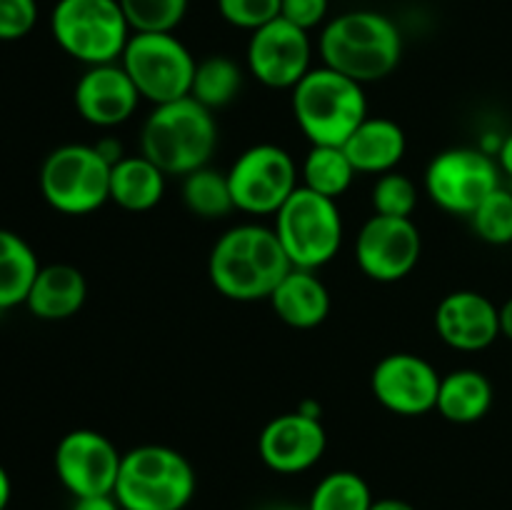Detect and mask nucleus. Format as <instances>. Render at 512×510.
I'll return each mask as SVG.
<instances>
[{
	"mask_svg": "<svg viewBox=\"0 0 512 510\" xmlns=\"http://www.w3.org/2000/svg\"><path fill=\"white\" fill-rule=\"evenodd\" d=\"M435 330L450 348L463 353L485 350L500 335V308L478 290H455L438 303Z\"/></svg>",
	"mask_w": 512,
	"mask_h": 510,
	"instance_id": "18",
	"label": "nucleus"
},
{
	"mask_svg": "<svg viewBox=\"0 0 512 510\" xmlns=\"http://www.w3.org/2000/svg\"><path fill=\"white\" fill-rule=\"evenodd\" d=\"M243 88V70L228 55H208L195 65L190 98L198 100L208 110L225 108L238 98Z\"/></svg>",
	"mask_w": 512,
	"mask_h": 510,
	"instance_id": "26",
	"label": "nucleus"
},
{
	"mask_svg": "<svg viewBox=\"0 0 512 510\" xmlns=\"http://www.w3.org/2000/svg\"><path fill=\"white\" fill-rule=\"evenodd\" d=\"M218 148L213 110L195 98L155 105L140 130V153L165 175H190L205 168Z\"/></svg>",
	"mask_w": 512,
	"mask_h": 510,
	"instance_id": "3",
	"label": "nucleus"
},
{
	"mask_svg": "<svg viewBox=\"0 0 512 510\" xmlns=\"http://www.w3.org/2000/svg\"><path fill=\"white\" fill-rule=\"evenodd\" d=\"M318 50L323 65L365 85L388 78L398 68L403 35L385 13L348 10L325 25Z\"/></svg>",
	"mask_w": 512,
	"mask_h": 510,
	"instance_id": "2",
	"label": "nucleus"
},
{
	"mask_svg": "<svg viewBox=\"0 0 512 510\" xmlns=\"http://www.w3.org/2000/svg\"><path fill=\"white\" fill-rule=\"evenodd\" d=\"M473 230L490 245L512 243V193L505 188L493 190L470 215Z\"/></svg>",
	"mask_w": 512,
	"mask_h": 510,
	"instance_id": "30",
	"label": "nucleus"
},
{
	"mask_svg": "<svg viewBox=\"0 0 512 510\" xmlns=\"http://www.w3.org/2000/svg\"><path fill=\"white\" fill-rule=\"evenodd\" d=\"M40 263L28 240L0 228V310L25 305Z\"/></svg>",
	"mask_w": 512,
	"mask_h": 510,
	"instance_id": "24",
	"label": "nucleus"
},
{
	"mask_svg": "<svg viewBox=\"0 0 512 510\" xmlns=\"http://www.w3.org/2000/svg\"><path fill=\"white\" fill-rule=\"evenodd\" d=\"M423 253V238L413 218L373 215L355 240L358 268L378 283H395L410 275Z\"/></svg>",
	"mask_w": 512,
	"mask_h": 510,
	"instance_id": "13",
	"label": "nucleus"
},
{
	"mask_svg": "<svg viewBox=\"0 0 512 510\" xmlns=\"http://www.w3.org/2000/svg\"><path fill=\"white\" fill-rule=\"evenodd\" d=\"M498 165L505 175L512 178V133L505 140H500V148H498Z\"/></svg>",
	"mask_w": 512,
	"mask_h": 510,
	"instance_id": "36",
	"label": "nucleus"
},
{
	"mask_svg": "<svg viewBox=\"0 0 512 510\" xmlns=\"http://www.w3.org/2000/svg\"><path fill=\"white\" fill-rule=\"evenodd\" d=\"M73 510H123L115 495H90V498H75Z\"/></svg>",
	"mask_w": 512,
	"mask_h": 510,
	"instance_id": "35",
	"label": "nucleus"
},
{
	"mask_svg": "<svg viewBox=\"0 0 512 510\" xmlns=\"http://www.w3.org/2000/svg\"><path fill=\"white\" fill-rule=\"evenodd\" d=\"M165 178L168 175L140 155H123L110 168V200L130 213L153 210L165 195Z\"/></svg>",
	"mask_w": 512,
	"mask_h": 510,
	"instance_id": "22",
	"label": "nucleus"
},
{
	"mask_svg": "<svg viewBox=\"0 0 512 510\" xmlns=\"http://www.w3.org/2000/svg\"><path fill=\"white\" fill-rule=\"evenodd\" d=\"M183 203L185 208H188L193 215H198V218H205V220L225 218L230 210H235L228 173H220V170L205 165V168L185 175Z\"/></svg>",
	"mask_w": 512,
	"mask_h": 510,
	"instance_id": "27",
	"label": "nucleus"
},
{
	"mask_svg": "<svg viewBox=\"0 0 512 510\" xmlns=\"http://www.w3.org/2000/svg\"><path fill=\"white\" fill-rule=\"evenodd\" d=\"M373 208L375 215L388 218H410L418 208V188L408 175L390 170L383 173L373 185Z\"/></svg>",
	"mask_w": 512,
	"mask_h": 510,
	"instance_id": "31",
	"label": "nucleus"
},
{
	"mask_svg": "<svg viewBox=\"0 0 512 510\" xmlns=\"http://www.w3.org/2000/svg\"><path fill=\"white\" fill-rule=\"evenodd\" d=\"M370 510H418V508L410 503H405V500H400V498H380V500H373Z\"/></svg>",
	"mask_w": 512,
	"mask_h": 510,
	"instance_id": "37",
	"label": "nucleus"
},
{
	"mask_svg": "<svg viewBox=\"0 0 512 510\" xmlns=\"http://www.w3.org/2000/svg\"><path fill=\"white\" fill-rule=\"evenodd\" d=\"M493 408V383L475 368H460L440 378L438 410L455 425H470L483 420Z\"/></svg>",
	"mask_w": 512,
	"mask_h": 510,
	"instance_id": "23",
	"label": "nucleus"
},
{
	"mask_svg": "<svg viewBox=\"0 0 512 510\" xmlns=\"http://www.w3.org/2000/svg\"><path fill=\"white\" fill-rule=\"evenodd\" d=\"M123 453L108 435L90 428L70 430L55 448V473L73 498L113 495Z\"/></svg>",
	"mask_w": 512,
	"mask_h": 510,
	"instance_id": "12",
	"label": "nucleus"
},
{
	"mask_svg": "<svg viewBox=\"0 0 512 510\" xmlns=\"http://www.w3.org/2000/svg\"><path fill=\"white\" fill-rule=\"evenodd\" d=\"M10 495H13V485H10L8 470L0 465V510H8Z\"/></svg>",
	"mask_w": 512,
	"mask_h": 510,
	"instance_id": "39",
	"label": "nucleus"
},
{
	"mask_svg": "<svg viewBox=\"0 0 512 510\" xmlns=\"http://www.w3.org/2000/svg\"><path fill=\"white\" fill-rule=\"evenodd\" d=\"M443 375L415 353H390L370 375V390L385 410L405 418L425 415L438 405Z\"/></svg>",
	"mask_w": 512,
	"mask_h": 510,
	"instance_id": "15",
	"label": "nucleus"
},
{
	"mask_svg": "<svg viewBox=\"0 0 512 510\" xmlns=\"http://www.w3.org/2000/svg\"><path fill=\"white\" fill-rule=\"evenodd\" d=\"M373 493L363 475L353 470L328 473L308 500V510H370Z\"/></svg>",
	"mask_w": 512,
	"mask_h": 510,
	"instance_id": "28",
	"label": "nucleus"
},
{
	"mask_svg": "<svg viewBox=\"0 0 512 510\" xmlns=\"http://www.w3.org/2000/svg\"><path fill=\"white\" fill-rule=\"evenodd\" d=\"M195 485V470L183 453L150 443L123 453L113 495L123 510H185Z\"/></svg>",
	"mask_w": 512,
	"mask_h": 510,
	"instance_id": "5",
	"label": "nucleus"
},
{
	"mask_svg": "<svg viewBox=\"0 0 512 510\" xmlns=\"http://www.w3.org/2000/svg\"><path fill=\"white\" fill-rule=\"evenodd\" d=\"M310 45L308 30L275 18L273 23L253 30L248 43V70L253 78L268 88L293 90L310 73Z\"/></svg>",
	"mask_w": 512,
	"mask_h": 510,
	"instance_id": "14",
	"label": "nucleus"
},
{
	"mask_svg": "<svg viewBox=\"0 0 512 510\" xmlns=\"http://www.w3.org/2000/svg\"><path fill=\"white\" fill-rule=\"evenodd\" d=\"M325 448L328 435L323 423L303 410L275 415L258 438L260 460L280 475L305 473L323 458Z\"/></svg>",
	"mask_w": 512,
	"mask_h": 510,
	"instance_id": "16",
	"label": "nucleus"
},
{
	"mask_svg": "<svg viewBox=\"0 0 512 510\" xmlns=\"http://www.w3.org/2000/svg\"><path fill=\"white\" fill-rule=\"evenodd\" d=\"M500 188L498 160L483 148H450L435 155L425 170V193L438 208L473 215L475 208Z\"/></svg>",
	"mask_w": 512,
	"mask_h": 510,
	"instance_id": "11",
	"label": "nucleus"
},
{
	"mask_svg": "<svg viewBox=\"0 0 512 510\" xmlns=\"http://www.w3.org/2000/svg\"><path fill=\"white\" fill-rule=\"evenodd\" d=\"M293 263L280 245L278 233L258 223L225 230L208 258V278L228 300L253 303L270 300Z\"/></svg>",
	"mask_w": 512,
	"mask_h": 510,
	"instance_id": "1",
	"label": "nucleus"
},
{
	"mask_svg": "<svg viewBox=\"0 0 512 510\" xmlns=\"http://www.w3.org/2000/svg\"><path fill=\"white\" fill-rule=\"evenodd\" d=\"M73 100L85 123L95 128H115L133 118L143 98L118 60V63L90 65L75 85Z\"/></svg>",
	"mask_w": 512,
	"mask_h": 510,
	"instance_id": "17",
	"label": "nucleus"
},
{
	"mask_svg": "<svg viewBox=\"0 0 512 510\" xmlns=\"http://www.w3.org/2000/svg\"><path fill=\"white\" fill-rule=\"evenodd\" d=\"M300 175H303V188L338 200L340 195L348 193L358 170L345 155L343 145H313L305 155Z\"/></svg>",
	"mask_w": 512,
	"mask_h": 510,
	"instance_id": "25",
	"label": "nucleus"
},
{
	"mask_svg": "<svg viewBox=\"0 0 512 510\" xmlns=\"http://www.w3.org/2000/svg\"><path fill=\"white\" fill-rule=\"evenodd\" d=\"M85 298H88L85 275L75 265L53 263L40 265L25 305L38 320L55 323V320H68L78 315Z\"/></svg>",
	"mask_w": 512,
	"mask_h": 510,
	"instance_id": "19",
	"label": "nucleus"
},
{
	"mask_svg": "<svg viewBox=\"0 0 512 510\" xmlns=\"http://www.w3.org/2000/svg\"><path fill=\"white\" fill-rule=\"evenodd\" d=\"M283 0H218V10L225 23L243 30H258L280 18Z\"/></svg>",
	"mask_w": 512,
	"mask_h": 510,
	"instance_id": "32",
	"label": "nucleus"
},
{
	"mask_svg": "<svg viewBox=\"0 0 512 510\" xmlns=\"http://www.w3.org/2000/svg\"><path fill=\"white\" fill-rule=\"evenodd\" d=\"M275 233L293 268L318 270L338 255L343 245V215L338 200L298 185L275 213Z\"/></svg>",
	"mask_w": 512,
	"mask_h": 510,
	"instance_id": "7",
	"label": "nucleus"
},
{
	"mask_svg": "<svg viewBox=\"0 0 512 510\" xmlns=\"http://www.w3.org/2000/svg\"><path fill=\"white\" fill-rule=\"evenodd\" d=\"M110 168L95 145H60L40 165V193L63 215H88L110 200Z\"/></svg>",
	"mask_w": 512,
	"mask_h": 510,
	"instance_id": "8",
	"label": "nucleus"
},
{
	"mask_svg": "<svg viewBox=\"0 0 512 510\" xmlns=\"http://www.w3.org/2000/svg\"><path fill=\"white\" fill-rule=\"evenodd\" d=\"M38 23L35 0H0V40H20Z\"/></svg>",
	"mask_w": 512,
	"mask_h": 510,
	"instance_id": "33",
	"label": "nucleus"
},
{
	"mask_svg": "<svg viewBox=\"0 0 512 510\" xmlns=\"http://www.w3.org/2000/svg\"><path fill=\"white\" fill-rule=\"evenodd\" d=\"M500 335L512 340V298L500 305Z\"/></svg>",
	"mask_w": 512,
	"mask_h": 510,
	"instance_id": "38",
	"label": "nucleus"
},
{
	"mask_svg": "<svg viewBox=\"0 0 512 510\" xmlns=\"http://www.w3.org/2000/svg\"><path fill=\"white\" fill-rule=\"evenodd\" d=\"M270 305L285 325L310 330L330 315V293L315 270L293 268L273 290Z\"/></svg>",
	"mask_w": 512,
	"mask_h": 510,
	"instance_id": "21",
	"label": "nucleus"
},
{
	"mask_svg": "<svg viewBox=\"0 0 512 510\" xmlns=\"http://www.w3.org/2000/svg\"><path fill=\"white\" fill-rule=\"evenodd\" d=\"M330 0H283L280 3V18H285L288 23L298 25L303 30L318 28L320 23L328 15Z\"/></svg>",
	"mask_w": 512,
	"mask_h": 510,
	"instance_id": "34",
	"label": "nucleus"
},
{
	"mask_svg": "<svg viewBox=\"0 0 512 510\" xmlns=\"http://www.w3.org/2000/svg\"><path fill=\"white\" fill-rule=\"evenodd\" d=\"M228 183L235 210L275 215L298 190V165L280 145L260 143L238 155L228 170Z\"/></svg>",
	"mask_w": 512,
	"mask_h": 510,
	"instance_id": "10",
	"label": "nucleus"
},
{
	"mask_svg": "<svg viewBox=\"0 0 512 510\" xmlns=\"http://www.w3.org/2000/svg\"><path fill=\"white\" fill-rule=\"evenodd\" d=\"M135 33H173L188 13V0H118Z\"/></svg>",
	"mask_w": 512,
	"mask_h": 510,
	"instance_id": "29",
	"label": "nucleus"
},
{
	"mask_svg": "<svg viewBox=\"0 0 512 510\" xmlns=\"http://www.w3.org/2000/svg\"><path fill=\"white\" fill-rule=\"evenodd\" d=\"M50 30L63 53L78 63H118L130 40V25L118 0H58Z\"/></svg>",
	"mask_w": 512,
	"mask_h": 510,
	"instance_id": "6",
	"label": "nucleus"
},
{
	"mask_svg": "<svg viewBox=\"0 0 512 510\" xmlns=\"http://www.w3.org/2000/svg\"><path fill=\"white\" fill-rule=\"evenodd\" d=\"M293 115L313 145H343L368 118L363 85L320 65L293 88Z\"/></svg>",
	"mask_w": 512,
	"mask_h": 510,
	"instance_id": "4",
	"label": "nucleus"
},
{
	"mask_svg": "<svg viewBox=\"0 0 512 510\" xmlns=\"http://www.w3.org/2000/svg\"><path fill=\"white\" fill-rule=\"evenodd\" d=\"M265 510H308V505H305V508H298V505L278 503V505H270V508H265Z\"/></svg>",
	"mask_w": 512,
	"mask_h": 510,
	"instance_id": "40",
	"label": "nucleus"
},
{
	"mask_svg": "<svg viewBox=\"0 0 512 510\" xmlns=\"http://www.w3.org/2000/svg\"><path fill=\"white\" fill-rule=\"evenodd\" d=\"M120 65L140 98L165 105L188 98L198 60L173 33H133L120 55Z\"/></svg>",
	"mask_w": 512,
	"mask_h": 510,
	"instance_id": "9",
	"label": "nucleus"
},
{
	"mask_svg": "<svg viewBox=\"0 0 512 510\" xmlns=\"http://www.w3.org/2000/svg\"><path fill=\"white\" fill-rule=\"evenodd\" d=\"M405 130L390 118H365L343 143L345 155L358 173L383 175L405 158Z\"/></svg>",
	"mask_w": 512,
	"mask_h": 510,
	"instance_id": "20",
	"label": "nucleus"
}]
</instances>
